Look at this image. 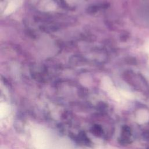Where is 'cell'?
Returning <instances> with one entry per match:
<instances>
[{
    "label": "cell",
    "instance_id": "6da1fadb",
    "mask_svg": "<svg viewBox=\"0 0 149 149\" xmlns=\"http://www.w3.org/2000/svg\"><path fill=\"white\" fill-rule=\"evenodd\" d=\"M143 137L144 140L149 141V130H146L143 133Z\"/></svg>",
    "mask_w": 149,
    "mask_h": 149
},
{
    "label": "cell",
    "instance_id": "7a4b0ae2",
    "mask_svg": "<svg viewBox=\"0 0 149 149\" xmlns=\"http://www.w3.org/2000/svg\"><path fill=\"white\" fill-rule=\"evenodd\" d=\"M148 51H149V48H148Z\"/></svg>",
    "mask_w": 149,
    "mask_h": 149
}]
</instances>
